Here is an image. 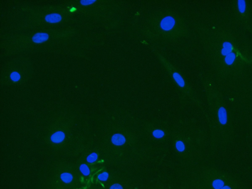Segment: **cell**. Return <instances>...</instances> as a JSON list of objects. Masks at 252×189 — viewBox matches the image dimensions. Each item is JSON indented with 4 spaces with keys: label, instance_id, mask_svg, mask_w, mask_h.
<instances>
[{
    "label": "cell",
    "instance_id": "obj_1",
    "mask_svg": "<svg viewBox=\"0 0 252 189\" xmlns=\"http://www.w3.org/2000/svg\"><path fill=\"white\" fill-rule=\"evenodd\" d=\"M175 24L174 19L171 17H167L163 18L161 23L162 28L164 30L168 31L172 29Z\"/></svg>",
    "mask_w": 252,
    "mask_h": 189
},
{
    "label": "cell",
    "instance_id": "obj_2",
    "mask_svg": "<svg viewBox=\"0 0 252 189\" xmlns=\"http://www.w3.org/2000/svg\"><path fill=\"white\" fill-rule=\"evenodd\" d=\"M126 138L122 134L117 133L112 136L111 141L112 143L116 146H121L126 143Z\"/></svg>",
    "mask_w": 252,
    "mask_h": 189
},
{
    "label": "cell",
    "instance_id": "obj_3",
    "mask_svg": "<svg viewBox=\"0 0 252 189\" xmlns=\"http://www.w3.org/2000/svg\"><path fill=\"white\" fill-rule=\"evenodd\" d=\"M49 38V35L46 33H37L33 36L32 40L35 43H40L45 42Z\"/></svg>",
    "mask_w": 252,
    "mask_h": 189
},
{
    "label": "cell",
    "instance_id": "obj_4",
    "mask_svg": "<svg viewBox=\"0 0 252 189\" xmlns=\"http://www.w3.org/2000/svg\"><path fill=\"white\" fill-rule=\"evenodd\" d=\"M65 138V133L62 132H56L51 137V140L55 143H60L64 141Z\"/></svg>",
    "mask_w": 252,
    "mask_h": 189
},
{
    "label": "cell",
    "instance_id": "obj_5",
    "mask_svg": "<svg viewBox=\"0 0 252 189\" xmlns=\"http://www.w3.org/2000/svg\"><path fill=\"white\" fill-rule=\"evenodd\" d=\"M45 19L48 22L58 23L62 20V17L57 13H53L46 15Z\"/></svg>",
    "mask_w": 252,
    "mask_h": 189
},
{
    "label": "cell",
    "instance_id": "obj_6",
    "mask_svg": "<svg viewBox=\"0 0 252 189\" xmlns=\"http://www.w3.org/2000/svg\"><path fill=\"white\" fill-rule=\"evenodd\" d=\"M223 47L221 50L222 55L226 56L232 53V45L229 42H225L223 43Z\"/></svg>",
    "mask_w": 252,
    "mask_h": 189
},
{
    "label": "cell",
    "instance_id": "obj_7",
    "mask_svg": "<svg viewBox=\"0 0 252 189\" xmlns=\"http://www.w3.org/2000/svg\"><path fill=\"white\" fill-rule=\"evenodd\" d=\"M60 177L62 181L65 183H70L73 179V176L70 173H63Z\"/></svg>",
    "mask_w": 252,
    "mask_h": 189
},
{
    "label": "cell",
    "instance_id": "obj_8",
    "mask_svg": "<svg viewBox=\"0 0 252 189\" xmlns=\"http://www.w3.org/2000/svg\"><path fill=\"white\" fill-rule=\"evenodd\" d=\"M174 80L176 81V82L178 84L179 86H180L181 87H184L185 86L184 81L183 80L182 77L180 76V75H179L177 72H175L173 75Z\"/></svg>",
    "mask_w": 252,
    "mask_h": 189
},
{
    "label": "cell",
    "instance_id": "obj_9",
    "mask_svg": "<svg viewBox=\"0 0 252 189\" xmlns=\"http://www.w3.org/2000/svg\"><path fill=\"white\" fill-rule=\"evenodd\" d=\"M235 58V54L234 53H232L231 54H230V55H228V56L225 57V63L228 65H230L232 64V63H234Z\"/></svg>",
    "mask_w": 252,
    "mask_h": 189
},
{
    "label": "cell",
    "instance_id": "obj_10",
    "mask_svg": "<svg viewBox=\"0 0 252 189\" xmlns=\"http://www.w3.org/2000/svg\"><path fill=\"white\" fill-rule=\"evenodd\" d=\"M237 3H238V7L239 12L240 13H244L246 10V2L244 0H239L237 2Z\"/></svg>",
    "mask_w": 252,
    "mask_h": 189
},
{
    "label": "cell",
    "instance_id": "obj_11",
    "mask_svg": "<svg viewBox=\"0 0 252 189\" xmlns=\"http://www.w3.org/2000/svg\"><path fill=\"white\" fill-rule=\"evenodd\" d=\"M80 171L83 175L85 176H88L90 174V171L89 167L85 164H82L80 167Z\"/></svg>",
    "mask_w": 252,
    "mask_h": 189
},
{
    "label": "cell",
    "instance_id": "obj_12",
    "mask_svg": "<svg viewBox=\"0 0 252 189\" xmlns=\"http://www.w3.org/2000/svg\"><path fill=\"white\" fill-rule=\"evenodd\" d=\"M152 134H153V136L156 138H162L165 136V133L162 130H154Z\"/></svg>",
    "mask_w": 252,
    "mask_h": 189
},
{
    "label": "cell",
    "instance_id": "obj_13",
    "mask_svg": "<svg viewBox=\"0 0 252 189\" xmlns=\"http://www.w3.org/2000/svg\"><path fill=\"white\" fill-rule=\"evenodd\" d=\"M98 159V155L97 153H93L89 155L87 158V161L90 163L95 162Z\"/></svg>",
    "mask_w": 252,
    "mask_h": 189
},
{
    "label": "cell",
    "instance_id": "obj_14",
    "mask_svg": "<svg viewBox=\"0 0 252 189\" xmlns=\"http://www.w3.org/2000/svg\"><path fill=\"white\" fill-rule=\"evenodd\" d=\"M176 149L180 152H183L185 149V146L184 143L181 141H177L175 144Z\"/></svg>",
    "mask_w": 252,
    "mask_h": 189
},
{
    "label": "cell",
    "instance_id": "obj_15",
    "mask_svg": "<svg viewBox=\"0 0 252 189\" xmlns=\"http://www.w3.org/2000/svg\"><path fill=\"white\" fill-rule=\"evenodd\" d=\"M109 173L106 172H104L99 174L98 177L99 180L100 181H106L109 178Z\"/></svg>",
    "mask_w": 252,
    "mask_h": 189
},
{
    "label": "cell",
    "instance_id": "obj_16",
    "mask_svg": "<svg viewBox=\"0 0 252 189\" xmlns=\"http://www.w3.org/2000/svg\"><path fill=\"white\" fill-rule=\"evenodd\" d=\"M11 78L12 80L14 82H17L20 79V75L19 73L16 71H13L11 75Z\"/></svg>",
    "mask_w": 252,
    "mask_h": 189
},
{
    "label": "cell",
    "instance_id": "obj_17",
    "mask_svg": "<svg viewBox=\"0 0 252 189\" xmlns=\"http://www.w3.org/2000/svg\"><path fill=\"white\" fill-rule=\"evenodd\" d=\"M95 2L96 1H93V0H83V1H81L80 2L82 5H89L92 4Z\"/></svg>",
    "mask_w": 252,
    "mask_h": 189
},
{
    "label": "cell",
    "instance_id": "obj_18",
    "mask_svg": "<svg viewBox=\"0 0 252 189\" xmlns=\"http://www.w3.org/2000/svg\"><path fill=\"white\" fill-rule=\"evenodd\" d=\"M110 189H123L122 186L119 184H115L111 186Z\"/></svg>",
    "mask_w": 252,
    "mask_h": 189
}]
</instances>
